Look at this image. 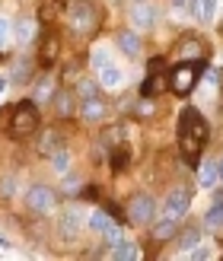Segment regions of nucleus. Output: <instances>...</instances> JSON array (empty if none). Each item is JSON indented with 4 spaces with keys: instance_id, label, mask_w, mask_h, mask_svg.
I'll return each instance as SVG.
<instances>
[{
    "instance_id": "obj_1",
    "label": "nucleus",
    "mask_w": 223,
    "mask_h": 261,
    "mask_svg": "<svg viewBox=\"0 0 223 261\" xmlns=\"http://www.w3.org/2000/svg\"><path fill=\"white\" fill-rule=\"evenodd\" d=\"M204 140H207V121L201 118V112L191 106L182 109V115H179V153L191 169L201 163Z\"/></svg>"
},
{
    "instance_id": "obj_2",
    "label": "nucleus",
    "mask_w": 223,
    "mask_h": 261,
    "mask_svg": "<svg viewBox=\"0 0 223 261\" xmlns=\"http://www.w3.org/2000/svg\"><path fill=\"white\" fill-rule=\"evenodd\" d=\"M204 70V58L201 61H179L172 70L166 73V80H169V89H172L176 96H188L194 83H198V76Z\"/></svg>"
},
{
    "instance_id": "obj_3",
    "label": "nucleus",
    "mask_w": 223,
    "mask_h": 261,
    "mask_svg": "<svg viewBox=\"0 0 223 261\" xmlns=\"http://www.w3.org/2000/svg\"><path fill=\"white\" fill-rule=\"evenodd\" d=\"M10 137L13 140H26L32 137L38 130V106L35 102H19L16 109H13V118H10Z\"/></svg>"
},
{
    "instance_id": "obj_4",
    "label": "nucleus",
    "mask_w": 223,
    "mask_h": 261,
    "mask_svg": "<svg viewBox=\"0 0 223 261\" xmlns=\"http://www.w3.org/2000/svg\"><path fill=\"white\" fill-rule=\"evenodd\" d=\"M99 22H102V13L89 4V0H77L70 7V29L77 35H93L99 29Z\"/></svg>"
},
{
    "instance_id": "obj_5",
    "label": "nucleus",
    "mask_w": 223,
    "mask_h": 261,
    "mask_svg": "<svg viewBox=\"0 0 223 261\" xmlns=\"http://www.w3.org/2000/svg\"><path fill=\"white\" fill-rule=\"evenodd\" d=\"M58 204V191L48 188V185H32L26 191V207H29L32 214H51Z\"/></svg>"
},
{
    "instance_id": "obj_6",
    "label": "nucleus",
    "mask_w": 223,
    "mask_h": 261,
    "mask_svg": "<svg viewBox=\"0 0 223 261\" xmlns=\"http://www.w3.org/2000/svg\"><path fill=\"white\" fill-rule=\"evenodd\" d=\"M153 214H156V201L150 194H134L128 201V220H134V223H150Z\"/></svg>"
},
{
    "instance_id": "obj_7",
    "label": "nucleus",
    "mask_w": 223,
    "mask_h": 261,
    "mask_svg": "<svg viewBox=\"0 0 223 261\" xmlns=\"http://www.w3.org/2000/svg\"><path fill=\"white\" fill-rule=\"evenodd\" d=\"M188 207H191V188H185V185H182V188H176V191L166 198L163 214H166V217H176V220H182V214H185Z\"/></svg>"
},
{
    "instance_id": "obj_8",
    "label": "nucleus",
    "mask_w": 223,
    "mask_h": 261,
    "mask_svg": "<svg viewBox=\"0 0 223 261\" xmlns=\"http://www.w3.org/2000/svg\"><path fill=\"white\" fill-rule=\"evenodd\" d=\"M106 112H109V106H106V99H83L80 102V118L86 121V124H99V121H106Z\"/></svg>"
},
{
    "instance_id": "obj_9",
    "label": "nucleus",
    "mask_w": 223,
    "mask_h": 261,
    "mask_svg": "<svg viewBox=\"0 0 223 261\" xmlns=\"http://www.w3.org/2000/svg\"><path fill=\"white\" fill-rule=\"evenodd\" d=\"M55 93H58V80H55V73H45L42 80L35 83V89H32V102H35V106H48V102L55 99Z\"/></svg>"
},
{
    "instance_id": "obj_10",
    "label": "nucleus",
    "mask_w": 223,
    "mask_h": 261,
    "mask_svg": "<svg viewBox=\"0 0 223 261\" xmlns=\"http://www.w3.org/2000/svg\"><path fill=\"white\" fill-rule=\"evenodd\" d=\"M80 223H83L80 207H67V211H64V217H61V236H64V239H77Z\"/></svg>"
},
{
    "instance_id": "obj_11",
    "label": "nucleus",
    "mask_w": 223,
    "mask_h": 261,
    "mask_svg": "<svg viewBox=\"0 0 223 261\" xmlns=\"http://www.w3.org/2000/svg\"><path fill=\"white\" fill-rule=\"evenodd\" d=\"M156 7H150V4H134L131 7V22L137 25V29H150V25H156Z\"/></svg>"
},
{
    "instance_id": "obj_12",
    "label": "nucleus",
    "mask_w": 223,
    "mask_h": 261,
    "mask_svg": "<svg viewBox=\"0 0 223 261\" xmlns=\"http://www.w3.org/2000/svg\"><path fill=\"white\" fill-rule=\"evenodd\" d=\"M176 51H179V58L182 61H191V58H204V42L198 35H185L182 42L176 45Z\"/></svg>"
},
{
    "instance_id": "obj_13",
    "label": "nucleus",
    "mask_w": 223,
    "mask_h": 261,
    "mask_svg": "<svg viewBox=\"0 0 223 261\" xmlns=\"http://www.w3.org/2000/svg\"><path fill=\"white\" fill-rule=\"evenodd\" d=\"M61 143H64L61 130L48 127V130H42V137H38V153H42V156H55V153H61Z\"/></svg>"
},
{
    "instance_id": "obj_14",
    "label": "nucleus",
    "mask_w": 223,
    "mask_h": 261,
    "mask_svg": "<svg viewBox=\"0 0 223 261\" xmlns=\"http://www.w3.org/2000/svg\"><path fill=\"white\" fill-rule=\"evenodd\" d=\"M176 232H179V220L163 214L160 220H156V226H153V242H169Z\"/></svg>"
},
{
    "instance_id": "obj_15",
    "label": "nucleus",
    "mask_w": 223,
    "mask_h": 261,
    "mask_svg": "<svg viewBox=\"0 0 223 261\" xmlns=\"http://www.w3.org/2000/svg\"><path fill=\"white\" fill-rule=\"evenodd\" d=\"M55 58H58V35L55 32H45L42 35V51H38V64L48 70L51 64H55Z\"/></svg>"
},
{
    "instance_id": "obj_16",
    "label": "nucleus",
    "mask_w": 223,
    "mask_h": 261,
    "mask_svg": "<svg viewBox=\"0 0 223 261\" xmlns=\"http://www.w3.org/2000/svg\"><path fill=\"white\" fill-rule=\"evenodd\" d=\"M115 42H118V48H121L128 58H137L140 55V38L131 32V29H121V32L115 35Z\"/></svg>"
},
{
    "instance_id": "obj_17",
    "label": "nucleus",
    "mask_w": 223,
    "mask_h": 261,
    "mask_svg": "<svg viewBox=\"0 0 223 261\" xmlns=\"http://www.w3.org/2000/svg\"><path fill=\"white\" fill-rule=\"evenodd\" d=\"M51 106H55V115H58V118H70V115H73V93H67V89H58L55 99H51Z\"/></svg>"
},
{
    "instance_id": "obj_18",
    "label": "nucleus",
    "mask_w": 223,
    "mask_h": 261,
    "mask_svg": "<svg viewBox=\"0 0 223 261\" xmlns=\"http://www.w3.org/2000/svg\"><path fill=\"white\" fill-rule=\"evenodd\" d=\"M166 86H169V80H163V73H150L147 80H143V86H140V96L153 99V96H160Z\"/></svg>"
},
{
    "instance_id": "obj_19",
    "label": "nucleus",
    "mask_w": 223,
    "mask_h": 261,
    "mask_svg": "<svg viewBox=\"0 0 223 261\" xmlns=\"http://www.w3.org/2000/svg\"><path fill=\"white\" fill-rule=\"evenodd\" d=\"M35 32H38V19H19L16 22V38H19V45H29L32 38H35Z\"/></svg>"
},
{
    "instance_id": "obj_20",
    "label": "nucleus",
    "mask_w": 223,
    "mask_h": 261,
    "mask_svg": "<svg viewBox=\"0 0 223 261\" xmlns=\"http://www.w3.org/2000/svg\"><path fill=\"white\" fill-rule=\"evenodd\" d=\"M112 258L115 261H134V258H140V249L134 242H118V245H112Z\"/></svg>"
},
{
    "instance_id": "obj_21",
    "label": "nucleus",
    "mask_w": 223,
    "mask_h": 261,
    "mask_svg": "<svg viewBox=\"0 0 223 261\" xmlns=\"http://www.w3.org/2000/svg\"><path fill=\"white\" fill-rule=\"evenodd\" d=\"M112 223H118V220H115L109 211H96L93 217H89V229H96V232H106Z\"/></svg>"
},
{
    "instance_id": "obj_22",
    "label": "nucleus",
    "mask_w": 223,
    "mask_h": 261,
    "mask_svg": "<svg viewBox=\"0 0 223 261\" xmlns=\"http://www.w3.org/2000/svg\"><path fill=\"white\" fill-rule=\"evenodd\" d=\"M128 163H131V150L128 147H115L112 150V172H125Z\"/></svg>"
},
{
    "instance_id": "obj_23",
    "label": "nucleus",
    "mask_w": 223,
    "mask_h": 261,
    "mask_svg": "<svg viewBox=\"0 0 223 261\" xmlns=\"http://www.w3.org/2000/svg\"><path fill=\"white\" fill-rule=\"evenodd\" d=\"M217 181H220V166H214V163L201 166V185H204V188H214Z\"/></svg>"
},
{
    "instance_id": "obj_24",
    "label": "nucleus",
    "mask_w": 223,
    "mask_h": 261,
    "mask_svg": "<svg viewBox=\"0 0 223 261\" xmlns=\"http://www.w3.org/2000/svg\"><path fill=\"white\" fill-rule=\"evenodd\" d=\"M99 83L102 86H118V83H121V70L112 67V64H109V67H102L99 70Z\"/></svg>"
},
{
    "instance_id": "obj_25",
    "label": "nucleus",
    "mask_w": 223,
    "mask_h": 261,
    "mask_svg": "<svg viewBox=\"0 0 223 261\" xmlns=\"http://www.w3.org/2000/svg\"><path fill=\"white\" fill-rule=\"evenodd\" d=\"M77 96H80V99H96L99 96V86L93 80H80V83H77Z\"/></svg>"
},
{
    "instance_id": "obj_26",
    "label": "nucleus",
    "mask_w": 223,
    "mask_h": 261,
    "mask_svg": "<svg viewBox=\"0 0 223 261\" xmlns=\"http://www.w3.org/2000/svg\"><path fill=\"white\" fill-rule=\"evenodd\" d=\"M217 223H223V198H217L214 207L207 211V226H217Z\"/></svg>"
},
{
    "instance_id": "obj_27",
    "label": "nucleus",
    "mask_w": 223,
    "mask_h": 261,
    "mask_svg": "<svg viewBox=\"0 0 223 261\" xmlns=\"http://www.w3.org/2000/svg\"><path fill=\"white\" fill-rule=\"evenodd\" d=\"M198 239H201V229L198 226H191L185 236H182V252H188V249H194V245H198Z\"/></svg>"
},
{
    "instance_id": "obj_28",
    "label": "nucleus",
    "mask_w": 223,
    "mask_h": 261,
    "mask_svg": "<svg viewBox=\"0 0 223 261\" xmlns=\"http://www.w3.org/2000/svg\"><path fill=\"white\" fill-rule=\"evenodd\" d=\"M13 80H16V83H29V64H26V58L16 61V67H13Z\"/></svg>"
},
{
    "instance_id": "obj_29",
    "label": "nucleus",
    "mask_w": 223,
    "mask_h": 261,
    "mask_svg": "<svg viewBox=\"0 0 223 261\" xmlns=\"http://www.w3.org/2000/svg\"><path fill=\"white\" fill-rule=\"evenodd\" d=\"M214 7H217V0H198V16H201L204 22H211V16H214Z\"/></svg>"
},
{
    "instance_id": "obj_30",
    "label": "nucleus",
    "mask_w": 223,
    "mask_h": 261,
    "mask_svg": "<svg viewBox=\"0 0 223 261\" xmlns=\"http://www.w3.org/2000/svg\"><path fill=\"white\" fill-rule=\"evenodd\" d=\"M102 236H106V242H109V245H118V242H121V226H118V223H112L106 232H102Z\"/></svg>"
},
{
    "instance_id": "obj_31",
    "label": "nucleus",
    "mask_w": 223,
    "mask_h": 261,
    "mask_svg": "<svg viewBox=\"0 0 223 261\" xmlns=\"http://www.w3.org/2000/svg\"><path fill=\"white\" fill-rule=\"evenodd\" d=\"M106 211L118 220V223H125V220H128V211H121V207H118V204H106Z\"/></svg>"
},
{
    "instance_id": "obj_32",
    "label": "nucleus",
    "mask_w": 223,
    "mask_h": 261,
    "mask_svg": "<svg viewBox=\"0 0 223 261\" xmlns=\"http://www.w3.org/2000/svg\"><path fill=\"white\" fill-rule=\"evenodd\" d=\"M93 67H96V70L109 67V55H106V51H96V55H93Z\"/></svg>"
},
{
    "instance_id": "obj_33",
    "label": "nucleus",
    "mask_w": 223,
    "mask_h": 261,
    "mask_svg": "<svg viewBox=\"0 0 223 261\" xmlns=\"http://www.w3.org/2000/svg\"><path fill=\"white\" fill-rule=\"evenodd\" d=\"M121 137H125V127H121V124H118V127H109V134H106V140H109V143H118Z\"/></svg>"
},
{
    "instance_id": "obj_34",
    "label": "nucleus",
    "mask_w": 223,
    "mask_h": 261,
    "mask_svg": "<svg viewBox=\"0 0 223 261\" xmlns=\"http://www.w3.org/2000/svg\"><path fill=\"white\" fill-rule=\"evenodd\" d=\"M166 70V58H150V73H163Z\"/></svg>"
},
{
    "instance_id": "obj_35",
    "label": "nucleus",
    "mask_w": 223,
    "mask_h": 261,
    "mask_svg": "<svg viewBox=\"0 0 223 261\" xmlns=\"http://www.w3.org/2000/svg\"><path fill=\"white\" fill-rule=\"evenodd\" d=\"M7 38H10V22H7L4 16H0V48L7 45Z\"/></svg>"
},
{
    "instance_id": "obj_36",
    "label": "nucleus",
    "mask_w": 223,
    "mask_h": 261,
    "mask_svg": "<svg viewBox=\"0 0 223 261\" xmlns=\"http://www.w3.org/2000/svg\"><path fill=\"white\" fill-rule=\"evenodd\" d=\"M207 255H211V252H207V249H198V245L191 249V258H194V261H201V258H207Z\"/></svg>"
},
{
    "instance_id": "obj_37",
    "label": "nucleus",
    "mask_w": 223,
    "mask_h": 261,
    "mask_svg": "<svg viewBox=\"0 0 223 261\" xmlns=\"http://www.w3.org/2000/svg\"><path fill=\"white\" fill-rule=\"evenodd\" d=\"M172 10L176 13H185L188 10V0H172Z\"/></svg>"
},
{
    "instance_id": "obj_38",
    "label": "nucleus",
    "mask_w": 223,
    "mask_h": 261,
    "mask_svg": "<svg viewBox=\"0 0 223 261\" xmlns=\"http://www.w3.org/2000/svg\"><path fill=\"white\" fill-rule=\"evenodd\" d=\"M4 89H7V76L0 73V93H4Z\"/></svg>"
},
{
    "instance_id": "obj_39",
    "label": "nucleus",
    "mask_w": 223,
    "mask_h": 261,
    "mask_svg": "<svg viewBox=\"0 0 223 261\" xmlns=\"http://www.w3.org/2000/svg\"><path fill=\"white\" fill-rule=\"evenodd\" d=\"M220 181H223V160H220Z\"/></svg>"
},
{
    "instance_id": "obj_40",
    "label": "nucleus",
    "mask_w": 223,
    "mask_h": 261,
    "mask_svg": "<svg viewBox=\"0 0 223 261\" xmlns=\"http://www.w3.org/2000/svg\"><path fill=\"white\" fill-rule=\"evenodd\" d=\"M0 61H4V48H0Z\"/></svg>"
}]
</instances>
